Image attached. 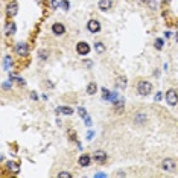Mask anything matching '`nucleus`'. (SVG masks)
<instances>
[{"label":"nucleus","mask_w":178,"mask_h":178,"mask_svg":"<svg viewBox=\"0 0 178 178\" xmlns=\"http://www.w3.org/2000/svg\"><path fill=\"white\" fill-rule=\"evenodd\" d=\"M152 91V84L149 81H140L137 84V93L140 96H148Z\"/></svg>","instance_id":"obj_1"},{"label":"nucleus","mask_w":178,"mask_h":178,"mask_svg":"<svg viewBox=\"0 0 178 178\" xmlns=\"http://www.w3.org/2000/svg\"><path fill=\"white\" fill-rule=\"evenodd\" d=\"M165 97H166L167 105H171V107H175V105L178 104V93L175 91V90H167Z\"/></svg>","instance_id":"obj_2"},{"label":"nucleus","mask_w":178,"mask_h":178,"mask_svg":"<svg viewBox=\"0 0 178 178\" xmlns=\"http://www.w3.org/2000/svg\"><path fill=\"white\" fill-rule=\"evenodd\" d=\"M161 167H163V171L172 172V171H175L177 163H175V160H172V158H165V160L161 161Z\"/></svg>","instance_id":"obj_3"},{"label":"nucleus","mask_w":178,"mask_h":178,"mask_svg":"<svg viewBox=\"0 0 178 178\" xmlns=\"http://www.w3.org/2000/svg\"><path fill=\"white\" fill-rule=\"evenodd\" d=\"M93 158H95L96 163H105L108 158V154L105 151H102V149H99V151H95V154H93Z\"/></svg>","instance_id":"obj_4"},{"label":"nucleus","mask_w":178,"mask_h":178,"mask_svg":"<svg viewBox=\"0 0 178 178\" xmlns=\"http://www.w3.org/2000/svg\"><path fill=\"white\" fill-rule=\"evenodd\" d=\"M87 29H88L91 34H96V32L101 31V23H99L97 20H90L88 24H87Z\"/></svg>","instance_id":"obj_5"},{"label":"nucleus","mask_w":178,"mask_h":178,"mask_svg":"<svg viewBox=\"0 0 178 178\" xmlns=\"http://www.w3.org/2000/svg\"><path fill=\"white\" fill-rule=\"evenodd\" d=\"M15 50H17V53H18L20 57H26V55L29 53V47H27V44H24V43H18V44L15 46Z\"/></svg>","instance_id":"obj_6"},{"label":"nucleus","mask_w":178,"mask_h":178,"mask_svg":"<svg viewBox=\"0 0 178 178\" xmlns=\"http://www.w3.org/2000/svg\"><path fill=\"white\" fill-rule=\"evenodd\" d=\"M76 50H78V53H79V55H87V53L90 52V46H88L85 41H81V43H78Z\"/></svg>","instance_id":"obj_7"},{"label":"nucleus","mask_w":178,"mask_h":178,"mask_svg":"<svg viewBox=\"0 0 178 178\" xmlns=\"http://www.w3.org/2000/svg\"><path fill=\"white\" fill-rule=\"evenodd\" d=\"M17 12H18V3L15 0H12V2H9V5H8V15L14 17Z\"/></svg>","instance_id":"obj_8"},{"label":"nucleus","mask_w":178,"mask_h":178,"mask_svg":"<svg viewBox=\"0 0 178 178\" xmlns=\"http://www.w3.org/2000/svg\"><path fill=\"white\" fill-rule=\"evenodd\" d=\"M52 32H53L55 35H62V34L66 32V27H64V24L55 23L53 26H52Z\"/></svg>","instance_id":"obj_9"},{"label":"nucleus","mask_w":178,"mask_h":178,"mask_svg":"<svg viewBox=\"0 0 178 178\" xmlns=\"http://www.w3.org/2000/svg\"><path fill=\"white\" fill-rule=\"evenodd\" d=\"M113 6V0H99V9L101 11H108Z\"/></svg>","instance_id":"obj_10"},{"label":"nucleus","mask_w":178,"mask_h":178,"mask_svg":"<svg viewBox=\"0 0 178 178\" xmlns=\"http://www.w3.org/2000/svg\"><path fill=\"white\" fill-rule=\"evenodd\" d=\"M145 122H146V114H145V113H137V114L134 116V123L142 125Z\"/></svg>","instance_id":"obj_11"},{"label":"nucleus","mask_w":178,"mask_h":178,"mask_svg":"<svg viewBox=\"0 0 178 178\" xmlns=\"http://www.w3.org/2000/svg\"><path fill=\"white\" fill-rule=\"evenodd\" d=\"M90 161H91V158H90V155H87V154H84L79 157V165L82 167H87L88 165H90Z\"/></svg>","instance_id":"obj_12"},{"label":"nucleus","mask_w":178,"mask_h":178,"mask_svg":"<svg viewBox=\"0 0 178 178\" xmlns=\"http://www.w3.org/2000/svg\"><path fill=\"white\" fill-rule=\"evenodd\" d=\"M6 166H8V169L11 171L12 174H18V171H20V167H18V165L15 161H8Z\"/></svg>","instance_id":"obj_13"},{"label":"nucleus","mask_w":178,"mask_h":178,"mask_svg":"<svg viewBox=\"0 0 178 178\" xmlns=\"http://www.w3.org/2000/svg\"><path fill=\"white\" fill-rule=\"evenodd\" d=\"M57 113H61V114H67V116H72L73 114V110L70 107H58L57 108Z\"/></svg>","instance_id":"obj_14"},{"label":"nucleus","mask_w":178,"mask_h":178,"mask_svg":"<svg viewBox=\"0 0 178 178\" xmlns=\"http://www.w3.org/2000/svg\"><path fill=\"white\" fill-rule=\"evenodd\" d=\"M96 91H97V85L96 82H90L87 85V95H96Z\"/></svg>","instance_id":"obj_15"},{"label":"nucleus","mask_w":178,"mask_h":178,"mask_svg":"<svg viewBox=\"0 0 178 178\" xmlns=\"http://www.w3.org/2000/svg\"><path fill=\"white\" fill-rule=\"evenodd\" d=\"M117 87H120V88L126 87V78L125 76H119L117 78Z\"/></svg>","instance_id":"obj_16"},{"label":"nucleus","mask_w":178,"mask_h":178,"mask_svg":"<svg viewBox=\"0 0 178 178\" xmlns=\"http://www.w3.org/2000/svg\"><path fill=\"white\" fill-rule=\"evenodd\" d=\"M6 34H8V35H12V34H15V24L12 23V22L8 24V26H6Z\"/></svg>","instance_id":"obj_17"},{"label":"nucleus","mask_w":178,"mask_h":178,"mask_svg":"<svg viewBox=\"0 0 178 178\" xmlns=\"http://www.w3.org/2000/svg\"><path fill=\"white\" fill-rule=\"evenodd\" d=\"M95 49H96L97 53H104V52H105V46H104V43H96Z\"/></svg>","instance_id":"obj_18"},{"label":"nucleus","mask_w":178,"mask_h":178,"mask_svg":"<svg viewBox=\"0 0 178 178\" xmlns=\"http://www.w3.org/2000/svg\"><path fill=\"white\" fill-rule=\"evenodd\" d=\"M38 57H40V59H41V61H46V59H47V57H49V53L44 50V49H41V50L38 52Z\"/></svg>","instance_id":"obj_19"},{"label":"nucleus","mask_w":178,"mask_h":178,"mask_svg":"<svg viewBox=\"0 0 178 178\" xmlns=\"http://www.w3.org/2000/svg\"><path fill=\"white\" fill-rule=\"evenodd\" d=\"M11 66H12L11 57H5V69H6V70H9V69H11Z\"/></svg>","instance_id":"obj_20"},{"label":"nucleus","mask_w":178,"mask_h":178,"mask_svg":"<svg viewBox=\"0 0 178 178\" xmlns=\"http://www.w3.org/2000/svg\"><path fill=\"white\" fill-rule=\"evenodd\" d=\"M154 44H155V49H158V50H160V49L163 47V40H161V38H157Z\"/></svg>","instance_id":"obj_21"},{"label":"nucleus","mask_w":178,"mask_h":178,"mask_svg":"<svg viewBox=\"0 0 178 178\" xmlns=\"http://www.w3.org/2000/svg\"><path fill=\"white\" fill-rule=\"evenodd\" d=\"M59 6H62L64 11H69V0H61V5Z\"/></svg>","instance_id":"obj_22"},{"label":"nucleus","mask_w":178,"mask_h":178,"mask_svg":"<svg viewBox=\"0 0 178 178\" xmlns=\"http://www.w3.org/2000/svg\"><path fill=\"white\" fill-rule=\"evenodd\" d=\"M148 5H149V8H151V9H157V3H155V0H149V2H148Z\"/></svg>","instance_id":"obj_23"},{"label":"nucleus","mask_w":178,"mask_h":178,"mask_svg":"<svg viewBox=\"0 0 178 178\" xmlns=\"http://www.w3.org/2000/svg\"><path fill=\"white\" fill-rule=\"evenodd\" d=\"M59 5H61V2H58V0H52V8H53V9H57Z\"/></svg>","instance_id":"obj_24"},{"label":"nucleus","mask_w":178,"mask_h":178,"mask_svg":"<svg viewBox=\"0 0 178 178\" xmlns=\"http://www.w3.org/2000/svg\"><path fill=\"white\" fill-rule=\"evenodd\" d=\"M58 177H64V178H70L72 174H69V172H59Z\"/></svg>","instance_id":"obj_25"},{"label":"nucleus","mask_w":178,"mask_h":178,"mask_svg":"<svg viewBox=\"0 0 178 178\" xmlns=\"http://www.w3.org/2000/svg\"><path fill=\"white\" fill-rule=\"evenodd\" d=\"M79 116H81V117H85V116H87V111H85V110H84V108L82 107H81V108H79Z\"/></svg>","instance_id":"obj_26"},{"label":"nucleus","mask_w":178,"mask_h":178,"mask_svg":"<svg viewBox=\"0 0 178 178\" xmlns=\"http://www.w3.org/2000/svg\"><path fill=\"white\" fill-rule=\"evenodd\" d=\"M85 123H87V125H88V126H90V125H91V120H90V117H88V116H85Z\"/></svg>","instance_id":"obj_27"},{"label":"nucleus","mask_w":178,"mask_h":178,"mask_svg":"<svg viewBox=\"0 0 178 178\" xmlns=\"http://www.w3.org/2000/svg\"><path fill=\"white\" fill-rule=\"evenodd\" d=\"M171 35H172L171 31H166V32H165V37H166V38H171Z\"/></svg>","instance_id":"obj_28"},{"label":"nucleus","mask_w":178,"mask_h":178,"mask_svg":"<svg viewBox=\"0 0 178 178\" xmlns=\"http://www.w3.org/2000/svg\"><path fill=\"white\" fill-rule=\"evenodd\" d=\"M31 99H34V101H37V99H38V96H37V93H31Z\"/></svg>","instance_id":"obj_29"},{"label":"nucleus","mask_w":178,"mask_h":178,"mask_svg":"<svg viewBox=\"0 0 178 178\" xmlns=\"http://www.w3.org/2000/svg\"><path fill=\"white\" fill-rule=\"evenodd\" d=\"M161 99V93H157V96H155V101H160Z\"/></svg>","instance_id":"obj_30"},{"label":"nucleus","mask_w":178,"mask_h":178,"mask_svg":"<svg viewBox=\"0 0 178 178\" xmlns=\"http://www.w3.org/2000/svg\"><path fill=\"white\" fill-rule=\"evenodd\" d=\"M139 2H140V3H146V5H148V2H149V0H139Z\"/></svg>","instance_id":"obj_31"},{"label":"nucleus","mask_w":178,"mask_h":178,"mask_svg":"<svg viewBox=\"0 0 178 178\" xmlns=\"http://www.w3.org/2000/svg\"><path fill=\"white\" fill-rule=\"evenodd\" d=\"M175 38H177V41H178V32H177V35H175Z\"/></svg>","instance_id":"obj_32"},{"label":"nucleus","mask_w":178,"mask_h":178,"mask_svg":"<svg viewBox=\"0 0 178 178\" xmlns=\"http://www.w3.org/2000/svg\"><path fill=\"white\" fill-rule=\"evenodd\" d=\"M37 2H38V3H40V2H41V0H37Z\"/></svg>","instance_id":"obj_33"},{"label":"nucleus","mask_w":178,"mask_h":178,"mask_svg":"<svg viewBox=\"0 0 178 178\" xmlns=\"http://www.w3.org/2000/svg\"><path fill=\"white\" fill-rule=\"evenodd\" d=\"M165 2H169V0H165Z\"/></svg>","instance_id":"obj_34"}]
</instances>
